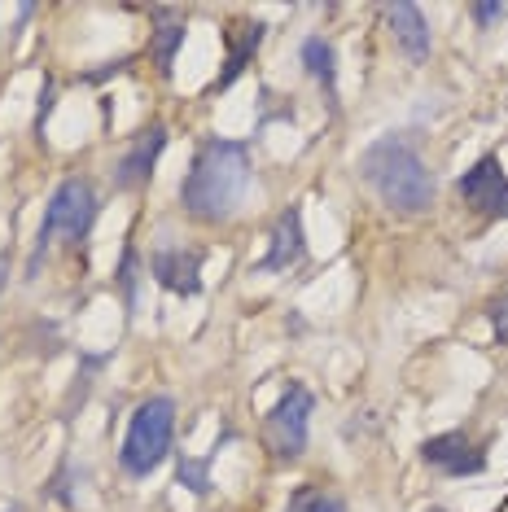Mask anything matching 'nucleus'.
Returning <instances> with one entry per match:
<instances>
[{"label": "nucleus", "mask_w": 508, "mask_h": 512, "mask_svg": "<svg viewBox=\"0 0 508 512\" xmlns=\"http://www.w3.org/2000/svg\"><path fill=\"white\" fill-rule=\"evenodd\" d=\"M97 189H92L88 180H62L49 197V206H44V219L36 228V246H31V259H27V281L31 276H40V263L44 254L53 250V241H71V246H79V241L92 232V224H97Z\"/></svg>", "instance_id": "7ed1b4c3"}, {"label": "nucleus", "mask_w": 508, "mask_h": 512, "mask_svg": "<svg viewBox=\"0 0 508 512\" xmlns=\"http://www.w3.org/2000/svg\"><path fill=\"white\" fill-rule=\"evenodd\" d=\"M425 512H447V508H425Z\"/></svg>", "instance_id": "4be33fe9"}, {"label": "nucleus", "mask_w": 508, "mask_h": 512, "mask_svg": "<svg viewBox=\"0 0 508 512\" xmlns=\"http://www.w3.org/2000/svg\"><path fill=\"white\" fill-rule=\"evenodd\" d=\"M311 412H316V394L303 381H290L281 399L272 403V412L263 416V438H268L276 460H298L307 451Z\"/></svg>", "instance_id": "39448f33"}, {"label": "nucleus", "mask_w": 508, "mask_h": 512, "mask_svg": "<svg viewBox=\"0 0 508 512\" xmlns=\"http://www.w3.org/2000/svg\"><path fill=\"white\" fill-rule=\"evenodd\" d=\"M215 451H219V442H215ZM215 451H211L206 460H198V464H193V460H180V482L189 486L193 495H202V499L211 495V464H215Z\"/></svg>", "instance_id": "dca6fc26"}, {"label": "nucleus", "mask_w": 508, "mask_h": 512, "mask_svg": "<svg viewBox=\"0 0 508 512\" xmlns=\"http://www.w3.org/2000/svg\"><path fill=\"white\" fill-rule=\"evenodd\" d=\"M360 180L381 197V206H390L395 215H425L438 197L434 171L425 167L417 145L408 136H381L360 154Z\"/></svg>", "instance_id": "f03ea898"}, {"label": "nucleus", "mask_w": 508, "mask_h": 512, "mask_svg": "<svg viewBox=\"0 0 508 512\" xmlns=\"http://www.w3.org/2000/svg\"><path fill=\"white\" fill-rule=\"evenodd\" d=\"M149 276L180 298H198L202 294V250H184V246H158L149 254Z\"/></svg>", "instance_id": "1a4fd4ad"}, {"label": "nucleus", "mask_w": 508, "mask_h": 512, "mask_svg": "<svg viewBox=\"0 0 508 512\" xmlns=\"http://www.w3.org/2000/svg\"><path fill=\"white\" fill-rule=\"evenodd\" d=\"M119 289H123V307L136 311V246L123 250V263H119Z\"/></svg>", "instance_id": "a211bd4d"}, {"label": "nucleus", "mask_w": 508, "mask_h": 512, "mask_svg": "<svg viewBox=\"0 0 508 512\" xmlns=\"http://www.w3.org/2000/svg\"><path fill=\"white\" fill-rule=\"evenodd\" d=\"M9 512H18V508H9Z\"/></svg>", "instance_id": "5701e85b"}, {"label": "nucleus", "mask_w": 508, "mask_h": 512, "mask_svg": "<svg viewBox=\"0 0 508 512\" xmlns=\"http://www.w3.org/2000/svg\"><path fill=\"white\" fill-rule=\"evenodd\" d=\"M5 281H9V254H0V289H5Z\"/></svg>", "instance_id": "412c9836"}, {"label": "nucleus", "mask_w": 508, "mask_h": 512, "mask_svg": "<svg viewBox=\"0 0 508 512\" xmlns=\"http://www.w3.org/2000/svg\"><path fill=\"white\" fill-rule=\"evenodd\" d=\"M487 320L495 329V346H508V281H504L500 294L487 302Z\"/></svg>", "instance_id": "f3484780"}, {"label": "nucleus", "mask_w": 508, "mask_h": 512, "mask_svg": "<svg viewBox=\"0 0 508 512\" xmlns=\"http://www.w3.org/2000/svg\"><path fill=\"white\" fill-rule=\"evenodd\" d=\"M386 22H390V36H395V44L403 53H408V62H430V22H425V14L417 5H408V0H399V5H386Z\"/></svg>", "instance_id": "9b49d317"}, {"label": "nucleus", "mask_w": 508, "mask_h": 512, "mask_svg": "<svg viewBox=\"0 0 508 512\" xmlns=\"http://www.w3.org/2000/svg\"><path fill=\"white\" fill-rule=\"evenodd\" d=\"M469 14H473V22H478V31H491L495 22H504V18H508V5H500V0H491V5H473Z\"/></svg>", "instance_id": "6ab92c4d"}, {"label": "nucleus", "mask_w": 508, "mask_h": 512, "mask_svg": "<svg viewBox=\"0 0 508 512\" xmlns=\"http://www.w3.org/2000/svg\"><path fill=\"white\" fill-rule=\"evenodd\" d=\"M184 18L180 14H171V9H154V31H149V44H154V62H158V75H167L176 71V53H180V44H184Z\"/></svg>", "instance_id": "ddd939ff"}, {"label": "nucleus", "mask_w": 508, "mask_h": 512, "mask_svg": "<svg viewBox=\"0 0 508 512\" xmlns=\"http://www.w3.org/2000/svg\"><path fill=\"white\" fill-rule=\"evenodd\" d=\"M250 149L241 141H206L193 158V167L180 180V206L184 215L202 224H228L250 193Z\"/></svg>", "instance_id": "f257e3e1"}, {"label": "nucleus", "mask_w": 508, "mask_h": 512, "mask_svg": "<svg viewBox=\"0 0 508 512\" xmlns=\"http://www.w3.org/2000/svg\"><path fill=\"white\" fill-rule=\"evenodd\" d=\"M303 66H307V75L316 79L320 88H325V97H329V106H338V53H333V44L325 36H307L303 40Z\"/></svg>", "instance_id": "4468645a"}, {"label": "nucleus", "mask_w": 508, "mask_h": 512, "mask_svg": "<svg viewBox=\"0 0 508 512\" xmlns=\"http://www.w3.org/2000/svg\"><path fill=\"white\" fill-rule=\"evenodd\" d=\"M228 57H224V75L215 79L211 84V92H224L228 84H233V79L246 71L250 66V57L259 53V44H263V22H233V27H228Z\"/></svg>", "instance_id": "f8f14e48"}, {"label": "nucleus", "mask_w": 508, "mask_h": 512, "mask_svg": "<svg viewBox=\"0 0 508 512\" xmlns=\"http://www.w3.org/2000/svg\"><path fill=\"white\" fill-rule=\"evenodd\" d=\"M176 442V399L171 394H149L145 403H136L132 421H127L119 464L127 477H149L171 456Z\"/></svg>", "instance_id": "20e7f679"}, {"label": "nucleus", "mask_w": 508, "mask_h": 512, "mask_svg": "<svg viewBox=\"0 0 508 512\" xmlns=\"http://www.w3.org/2000/svg\"><path fill=\"white\" fill-rule=\"evenodd\" d=\"M421 460L430 464L434 473H443V477H478V473H487V451H482L469 434H460V429L425 438L421 442Z\"/></svg>", "instance_id": "6e6552de"}, {"label": "nucleus", "mask_w": 508, "mask_h": 512, "mask_svg": "<svg viewBox=\"0 0 508 512\" xmlns=\"http://www.w3.org/2000/svg\"><path fill=\"white\" fill-rule=\"evenodd\" d=\"M167 149V123H149L145 132H136V141L123 149V158L114 162V189L136 193L154 180V167Z\"/></svg>", "instance_id": "0eeeda50"}, {"label": "nucleus", "mask_w": 508, "mask_h": 512, "mask_svg": "<svg viewBox=\"0 0 508 512\" xmlns=\"http://www.w3.org/2000/svg\"><path fill=\"white\" fill-rule=\"evenodd\" d=\"M49 110H53V84H44V88H40V110H36V136H44Z\"/></svg>", "instance_id": "aec40b11"}, {"label": "nucleus", "mask_w": 508, "mask_h": 512, "mask_svg": "<svg viewBox=\"0 0 508 512\" xmlns=\"http://www.w3.org/2000/svg\"><path fill=\"white\" fill-rule=\"evenodd\" d=\"M285 512H346V499L333 491V486H320V482H303L298 491L290 495Z\"/></svg>", "instance_id": "2eb2a0df"}, {"label": "nucleus", "mask_w": 508, "mask_h": 512, "mask_svg": "<svg viewBox=\"0 0 508 512\" xmlns=\"http://www.w3.org/2000/svg\"><path fill=\"white\" fill-rule=\"evenodd\" d=\"M456 193L469 211L487 215V219H508V176L495 154H482L465 176L456 180Z\"/></svg>", "instance_id": "423d86ee"}, {"label": "nucleus", "mask_w": 508, "mask_h": 512, "mask_svg": "<svg viewBox=\"0 0 508 512\" xmlns=\"http://www.w3.org/2000/svg\"><path fill=\"white\" fill-rule=\"evenodd\" d=\"M307 254V237H303V206H290V211H281L272 228V246L263 254L259 272H285V267H294L298 259Z\"/></svg>", "instance_id": "9d476101"}]
</instances>
